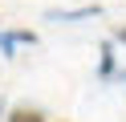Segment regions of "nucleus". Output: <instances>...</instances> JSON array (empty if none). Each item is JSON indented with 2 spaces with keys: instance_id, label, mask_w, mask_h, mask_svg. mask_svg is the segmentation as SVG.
Listing matches in <instances>:
<instances>
[{
  "instance_id": "obj_1",
  "label": "nucleus",
  "mask_w": 126,
  "mask_h": 122,
  "mask_svg": "<svg viewBox=\"0 0 126 122\" xmlns=\"http://www.w3.org/2000/svg\"><path fill=\"white\" fill-rule=\"evenodd\" d=\"M8 122H49L37 106H16V110H8Z\"/></svg>"
},
{
  "instance_id": "obj_2",
  "label": "nucleus",
  "mask_w": 126,
  "mask_h": 122,
  "mask_svg": "<svg viewBox=\"0 0 126 122\" xmlns=\"http://www.w3.org/2000/svg\"><path fill=\"white\" fill-rule=\"evenodd\" d=\"M110 73H114V49H102V77H110Z\"/></svg>"
},
{
  "instance_id": "obj_3",
  "label": "nucleus",
  "mask_w": 126,
  "mask_h": 122,
  "mask_svg": "<svg viewBox=\"0 0 126 122\" xmlns=\"http://www.w3.org/2000/svg\"><path fill=\"white\" fill-rule=\"evenodd\" d=\"M114 41H126V24H122V29H118V33H114Z\"/></svg>"
},
{
  "instance_id": "obj_4",
  "label": "nucleus",
  "mask_w": 126,
  "mask_h": 122,
  "mask_svg": "<svg viewBox=\"0 0 126 122\" xmlns=\"http://www.w3.org/2000/svg\"><path fill=\"white\" fill-rule=\"evenodd\" d=\"M0 122H4V106H0Z\"/></svg>"
}]
</instances>
